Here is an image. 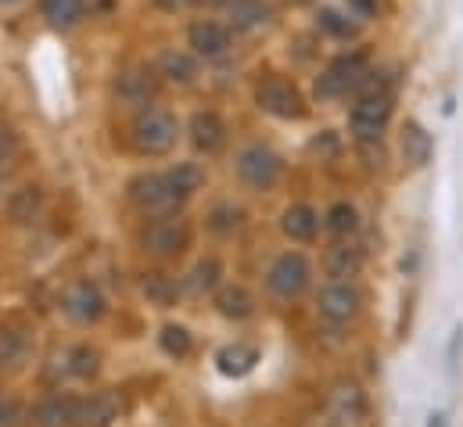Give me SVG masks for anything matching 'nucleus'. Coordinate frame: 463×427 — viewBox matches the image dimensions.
Masks as SVG:
<instances>
[{
	"label": "nucleus",
	"mask_w": 463,
	"mask_h": 427,
	"mask_svg": "<svg viewBox=\"0 0 463 427\" xmlns=\"http://www.w3.org/2000/svg\"><path fill=\"white\" fill-rule=\"evenodd\" d=\"M129 202H133L137 213L151 215V219H158V215H173L180 205H184L180 191L173 187V180H169L165 173H144V176H133V180H129Z\"/></svg>",
	"instance_id": "f257e3e1"
},
{
	"label": "nucleus",
	"mask_w": 463,
	"mask_h": 427,
	"mask_svg": "<svg viewBox=\"0 0 463 427\" xmlns=\"http://www.w3.org/2000/svg\"><path fill=\"white\" fill-rule=\"evenodd\" d=\"M176 119L169 115V111H162V108H147V111H140L137 115V122H133V147L140 151V155H151V158H158V155H169L173 151V144H176Z\"/></svg>",
	"instance_id": "f03ea898"
},
{
	"label": "nucleus",
	"mask_w": 463,
	"mask_h": 427,
	"mask_svg": "<svg viewBox=\"0 0 463 427\" xmlns=\"http://www.w3.org/2000/svg\"><path fill=\"white\" fill-rule=\"evenodd\" d=\"M140 244H144V251L155 255V259H176V255H184V251L191 248V223L180 219L176 213L158 215V219L144 230Z\"/></svg>",
	"instance_id": "7ed1b4c3"
},
{
	"label": "nucleus",
	"mask_w": 463,
	"mask_h": 427,
	"mask_svg": "<svg viewBox=\"0 0 463 427\" xmlns=\"http://www.w3.org/2000/svg\"><path fill=\"white\" fill-rule=\"evenodd\" d=\"M370 76V65L363 54H345L338 62L327 65V72L317 80V98L324 101H338V98H348L363 87V80Z\"/></svg>",
	"instance_id": "20e7f679"
},
{
	"label": "nucleus",
	"mask_w": 463,
	"mask_h": 427,
	"mask_svg": "<svg viewBox=\"0 0 463 427\" xmlns=\"http://www.w3.org/2000/svg\"><path fill=\"white\" fill-rule=\"evenodd\" d=\"M392 122V94H370V98H359L355 108L348 111V129L355 140L370 144V140H381V133L388 129Z\"/></svg>",
	"instance_id": "39448f33"
},
{
	"label": "nucleus",
	"mask_w": 463,
	"mask_h": 427,
	"mask_svg": "<svg viewBox=\"0 0 463 427\" xmlns=\"http://www.w3.org/2000/svg\"><path fill=\"white\" fill-rule=\"evenodd\" d=\"M280 169H284L280 166V155L269 151V147H262V144H251V147H244L237 155V176L251 191H269L280 180Z\"/></svg>",
	"instance_id": "423d86ee"
},
{
	"label": "nucleus",
	"mask_w": 463,
	"mask_h": 427,
	"mask_svg": "<svg viewBox=\"0 0 463 427\" xmlns=\"http://www.w3.org/2000/svg\"><path fill=\"white\" fill-rule=\"evenodd\" d=\"M266 284L277 299H298L306 288H309V262L298 255V251H284L269 273H266Z\"/></svg>",
	"instance_id": "0eeeda50"
},
{
	"label": "nucleus",
	"mask_w": 463,
	"mask_h": 427,
	"mask_svg": "<svg viewBox=\"0 0 463 427\" xmlns=\"http://www.w3.org/2000/svg\"><path fill=\"white\" fill-rule=\"evenodd\" d=\"M255 101H259L262 111H269V115H277V119H298V115L306 111V101H302L298 87L288 83V80H280V76H269L266 83H259Z\"/></svg>",
	"instance_id": "6e6552de"
},
{
	"label": "nucleus",
	"mask_w": 463,
	"mask_h": 427,
	"mask_svg": "<svg viewBox=\"0 0 463 427\" xmlns=\"http://www.w3.org/2000/svg\"><path fill=\"white\" fill-rule=\"evenodd\" d=\"M359 306H363V299H359V291H355L352 280H331V284L320 291V299H317V309H320V317L327 323L355 320Z\"/></svg>",
	"instance_id": "1a4fd4ad"
},
{
	"label": "nucleus",
	"mask_w": 463,
	"mask_h": 427,
	"mask_svg": "<svg viewBox=\"0 0 463 427\" xmlns=\"http://www.w3.org/2000/svg\"><path fill=\"white\" fill-rule=\"evenodd\" d=\"M158 94V72L147 65H129L116 76V98L129 108H144Z\"/></svg>",
	"instance_id": "9d476101"
},
{
	"label": "nucleus",
	"mask_w": 463,
	"mask_h": 427,
	"mask_svg": "<svg viewBox=\"0 0 463 427\" xmlns=\"http://www.w3.org/2000/svg\"><path fill=\"white\" fill-rule=\"evenodd\" d=\"M61 309H65L69 320L98 323L101 317H105V295H101L98 284H90V280H76V284L61 295Z\"/></svg>",
	"instance_id": "9b49d317"
},
{
	"label": "nucleus",
	"mask_w": 463,
	"mask_h": 427,
	"mask_svg": "<svg viewBox=\"0 0 463 427\" xmlns=\"http://www.w3.org/2000/svg\"><path fill=\"white\" fill-rule=\"evenodd\" d=\"M187 40H191L194 54L205 58V62L223 58V54L233 47V33L223 25V22H194L191 33H187Z\"/></svg>",
	"instance_id": "f8f14e48"
},
{
	"label": "nucleus",
	"mask_w": 463,
	"mask_h": 427,
	"mask_svg": "<svg viewBox=\"0 0 463 427\" xmlns=\"http://www.w3.org/2000/svg\"><path fill=\"white\" fill-rule=\"evenodd\" d=\"M191 144L205 155H216L227 144V122L216 111H198L191 119Z\"/></svg>",
	"instance_id": "ddd939ff"
},
{
	"label": "nucleus",
	"mask_w": 463,
	"mask_h": 427,
	"mask_svg": "<svg viewBox=\"0 0 463 427\" xmlns=\"http://www.w3.org/2000/svg\"><path fill=\"white\" fill-rule=\"evenodd\" d=\"M76 399L72 395H47L36 410H33V424L36 427H76Z\"/></svg>",
	"instance_id": "4468645a"
},
{
	"label": "nucleus",
	"mask_w": 463,
	"mask_h": 427,
	"mask_svg": "<svg viewBox=\"0 0 463 427\" xmlns=\"http://www.w3.org/2000/svg\"><path fill=\"white\" fill-rule=\"evenodd\" d=\"M331 413L338 424H363L366 421V395L359 392V384H338L331 392Z\"/></svg>",
	"instance_id": "2eb2a0df"
},
{
	"label": "nucleus",
	"mask_w": 463,
	"mask_h": 427,
	"mask_svg": "<svg viewBox=\"0 0 463 427\" xmlns=\"http://www.w3.org/2000/svg\"><path fill=\"white\" fill-rule=\"evenodd\" d=\"M118 417V403L116 395L109 392H98L90 399H83L76 406V427H112V421Z\"/></svg>",
	"instance_id": "dca6fc26"
},
{
	"label": "nucleus",
	"mask_w": 463,
	"mask_h": 427,
	"mask_svg": "<svg viewBox=\"0 0 463 427\" xmlns=\"http://www.w3.org/2000/svg\"><path fill=\"white\" fill-rule=\"evenodd\" d=\"M402 158L410 162V166H428L431 162V151H435V140H431V133L420 126V122H406L402 126Z\"/></svg>",
	"instance_id": "f3484780"
},
{
	"label": "nucleus",
	"mask_w": 463,
	"mask_h": 427,
	"mask_svg": "<svg viewBox=\"0 0 463 427\" xmlns=\"http://www.w3.org/2000/svg\"><path fill=\"white\" fill-rule=\"evenodd\" d=\"M359 270H363L359 248H352V244H335V248H327V255H324V273H327L331 280H352V277H359Z\"/></svg>",
	"instance_id": "a211bd4d"
},
{
	"label": "nucleus",
	"mask_w": 463,
	"mask_h": 427,
	"mask_svg": "<svg viewBox=\"0 0 463 427\" xmlns=\"http://www.w3.org/2000/svg\"><path fill=\"white\" fill-rule=\"evenodd\" d=\"M216 4L227 11L233 29H259L269 18V4L266 0H216Z\"/></svg>",
	"instance_id": "6ab92c4d"
},
{
	"label": "nucleus",
	"mask_w": 463,
	"mask_h": 427,
	"mask_svg": "<svg viewBox=\"0 0 463 427\" xmlns=\"http://www.w3.org/2000/svg\"><path fill=\"white\" fill-rule=\"evenodd\" d=\"M280 230L291 237V241H313L317 230H320V215L313 213L309 205H291L288 213L280 215Z\"/></svg>",
	"instance_id": "aec40b11"
},
{
	"label": "nucleus",
	"mask_w": 463,
	"mask_h": 427,
	"mask_svg": "<svg viewBox=\"0 0 463 427\" xmlns=\"http://www.w3.org/2000/svg\"><path fill=\"white\" fill-rule=\"evenodd\" d=\"M220 277H223V262H220L216 255H205V259H198V262L191 266L184 288H187L191 295H205V291H216V288H220Z\"/></svg>",
	"instance_id": "412c9836"
},
{
	"label": "nucleus",
	"mask_w": 463,
	"mask_h": 427,
	"mask_svg": "<svg viewBox=\"0 0 463 427\" xmlns=\"http://www.w3.org/2000/svg\"><path fill=\"white\" fill-rule=\"evenodd\" d=\"M158 69H162V76H165L169 83L187 87V83H194V80H198V54L165 51V54H162V62H158Z\"/></svg>",
	"instance_id": "4be33fe9"
},
{
	"label": "nucleus",
	"mask_w": 463,
	"mask_h": 427,
	"mask_svg": "<svg viewBox=\"0 0 463 427\" xmlns=\"http://www.w3.org/2000/svg\"><path fill=\"white\" fill-rule=\"evenodd\" d=\"M216 309L227 317V320H248L255 313V299L241 288V284H227L216 291Z\"/></svg>",
	"instance_id": "5701e85b"
},
{
	"label": "nucleus",
	"mask_w": 463,
	"mask_h": 427,
	"mask_svg": "<svg viewBox=\"0 0 463 427\" xmlns=\"http://www.w3.org/2000/svg\"><path fill=\"white\" fill-rule=\"evenodd\" d=\"M40 209H43V191L33 187V184L18 187V191L7 198V215H11V223H33V219L40 215Z\"/></svg>",
	"instance_id": "b1692460"
},
{
	"label": "nucleus",
	"mask_w": 463,
	"mask_h": 427,
	"mask_svg": "<svg viewBox=\"0 0 463 427\" xmlns=\"http://www.w3.org/2000/svg\"><path fill=\"white\" fill-rule=\"evenodd\" d=\"M140 295L147 299V306H155V309H173L176 306V284L165 277V273H144V280H140Z\"/></svg>",
	"instance_id": "393cba45"
},
{
	"label": "nucleus",
	"mask_w": 463,
	"mask_h": 427,
	"mask_svg": "<svg viewBox=\"0 0 463 427\" xmlns=\"http://www.w3.org/2000/svg\"><path fill=\"white\" fill-rule=\"evenodd\" d=\"M216 363H220V370L227 374V377H244V374H251V366L259 363V352L251 348V345H227L220 356H216Z\"/></svg>",
	"instance_id": "a878e982"
},
{
	"label": "nucleus",
	"mask_w": 463,
	"mask_h": 427,
	"mask_svg": "<svg viewBox=\"0 0 463 427\" xmlns=\"http://www.w3.org/2000/svg\"><path fill=\"white\" fill-rule=\"evenodd\" d=\"M165 176L173 180V187L180 191V198H184V202H187V198H194V195L205 187V169H202L198 162H176Z\"/></svg>",
	"instance_id": "bb28decb"
},
{
	"label": "nucleus",
	"mask_w": 463,
	"mask_h": 427,
	"mask_svg": "<svg viewBox=\"0 0 463 427\" xmlns=\"http://www.w3.org/2000/svg\"><path fill=\"white\" fill-rule=\"evenodd\" d=\"M40 14L54 29H69L83 18V0H40Z\"/></svg>",
	"instance_id": "cd10ccee"
},
{
	"label": "nucleus",
	"mask_w": 463,
	"mask_h": 427,
	"mask_svg": "<svg viewBox=\"0 0 463 427\" xmlns=\"http://www.w3.org/2000/svg\"><path fill=\"white\" fill-rule=\"evenodd\" d=\"M65 370L72 374V377H94L98 374V366H101V356H98V348H90V345H76L72 352H65Z\"/></svg>",
	"instance_id": "c85d7f7f"
},
{
	"label": "nucleus",
	"mask_w": 463,
	"mask_h": 427,
	"mask_svg": "<svg viewBox=\"0 0 463 427\" xmlns=\"http://www.w3.org/2000/svg\"><path fill=\"white\" fill-rule=\"evenodd\" d=\"M25 337L18 334V330H0V366H22V359H25Z\"/></svg>",
	"instance_id": "c756f323"
},
{
	"label": "nucleus",
	"mask_w": 463,
	"mask_h": 427,
	"mask_svg": "<svg viewBox=\"0 0 463 427\" xmlns=\"http://www.w3.org/2000/svg\"><path fill=\"white\" fill-rule=\"evenodd\" d=\"M162 352L184 359V356L191 352V334H187V327H180V323L162 327Z\"/></svg>",
	"instance_id": "7c9ffc66"
},
{
	"label": "nucleus",
	"mask_w": 463,
	"mask_h": 427,
	"mask_svg": "<svg viewBox=\"0 0 463 427\" xmlns=\"http://www.w3.org/2000/svg\"><path fill=\"white\" fill-rule=\"evenodd\" d=\"M355 226H359V215H355V209H352L348 202H338V205L327 213V230H331L335 237L355 233Z\"/></svg>",
	"instance_id": "2f4dec72"
},
{
	"label": "nucleus",
	"mask_w": 463,
	"mask_h": 427,
	"mask_svg": "<svg viewBox=\"0 0 463 427\" xmlns=\"http://www.w3.org/2000/svg\"><path fill=\"white\" fill-rule=\"evenodd\" d=\"M320 29H327L331 36H338V40H352L355 33H359V22H352L348 14H342V11H320Z\"/></svg>",
	"instance_id": "473e14b6"
},
{
	"label": "nucleus",
	"mask_w": 463,
	"mask_h": 427,
	"mask_svg": "<svg viewBox=\"0 0 463 427\" xmlns=\"http://www.w3.org/2000/svg\"><path fill=\"white\" fill-rule=\"evenodd\" d=\"M241 223H244V213L237 205H216L209 213V230L213 233H233V230H241Z\"/></svg>",
	"instance_id": "72a5a7b5"
},
{
	"label": "nucleus",
	"mask_w": 463,
	"mask_h": 427,
	"mask_svg": "<svg viewBox=\"0 0 463 427\" xmlns=\"http://www.w3.org/2000/svg\"><path fill=\"white\" fill-rule=\"evenodd\" d=\"M14 421H18V406L0 399V427H14Z\"/></svg>",
	"instance_id": "f704fd0d"
},
{
	"label": "nucleus",
	"mask_w": 463,
	"mask_h": 427,
	"mask_svg": "<svg viewBox=\"0 0 463 427\" xmlns=\"http://www.w3.org/2000/svg\"><path fill=\"white\" fill-rule=\"evenodd\" d=\"M348 7H352L359 18H370V14H377V0H348Z\"/></svg>",
	"instance_id": "c9c22d12"
},
{
	"label": "nucleus",
	"mask_w": 463,
	"mask_h": 427,
	"mask_svg": "<svg viewBox=\"0 0 463 427\" xmlns=\"http://www.w3.org/2000/svg\"><path fill=\"white\" fill-rule=\"evenodd\" d=\"M7 162H11V144H7V137H0V180L7 173Z\"/></svg>",
	"instance_id": "e433bc0d"
},
{
	"label": "nucleus",
	"mask_w": 463,
	"mask_h": 427,
	"mask_svg": "<svg viewBox=\"0 0 463 427\" xmlns=\"http://www.w3.org/2000/svg\"><path fill=\"white\" fill-rule=\"evenodd\" d=\"M194 0H158V7H165V11H187Z\"/></svg>",
	"instance_id": "4c0bfd02"
},
{
	"label": "nucleus",
	"mask_w": 463,
	"mask_h": 427,
	"mask_svg": "<svg viewBox=\"0 0 463 427\" xmlns=\"http://www.w3.org/2000/svg\"><path fill=\"white\" fill-rule=\"evenodd\" d=\"M431 427H446V417H431Z\"/></svg>",
	"instance_id": "58836bf2"
},
{
	"label": "nucleus",
	"mask_w": 463,
	"mask_h": 427,
	"mask_svg": "<svg viewBox=\"0 0 463 427\" xmlns=\"http://www.w3.org/2000/svg\"><path fill=\"white\" fill-rule=\"evenodd\" d=\"M4 4H7V0H4Z\"/></svg>",
	"instance_id": "ea45409f"
}]
</instances>
